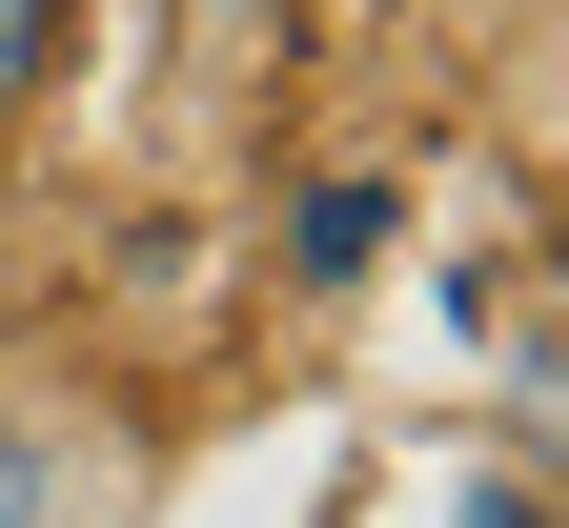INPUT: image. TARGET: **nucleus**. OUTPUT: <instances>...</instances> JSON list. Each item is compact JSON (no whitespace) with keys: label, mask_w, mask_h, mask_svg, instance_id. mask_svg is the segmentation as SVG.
I'll return each instance as SVG.
<instances>
[{"label":"nucleus","mask_w":569,"mask_h":528,"mask_svg":"<svg viewBox=\"0 0 569 528\" xmlns=\"http://www.w3.org/2000/svg\"><path fill=\"white\" fill-rule=\"evenodd\" d=\"M468 528H549V468H529V447H509V468L468 488Z\"/></svg>","instance_id":"5"},{"label":"nucleus","mask_w":569,"mask_h":528,"mask_svg":"<svg viewBox=\"0 0 569 528\" xmlns=\"http://www.w3.org/2000/svg\"><path fill=\"white\" fill-rule=\"evenodd\" d=\"M284 245H306V285H367V265H387V183H306Z\"/></svg>","instance_id":"2"},{"label":"nucleus","mask_w":569,"mask_h":528,"mask_svg":"<svg viewBox=\"0 0 569 528\" xmlns=\"http://www.w3.org/2000/svg\"><path fill=\"white\" fill-rule=\"evenodd\" d=\"M163 21H183V61H244V41L284 21V0H163Z\"/></svg>","instance_id":"4"},{"label":"nucleus","mask_w":569,"mask_h":528,"mask_svg":"<svg viewBox=\"0 0 569 528\" xmlns=\"http://www.w3.org/2000/svg\"><path fill=\"white\" fill-rule=\"evenodd\" d=\"M61 102V0H0V142Z\"/></svg>","instance_id":"3"},{"label":"nucleus","mask_w":569,"mask_h":528,"mask_svg":"<svg viewBox=\"0 0 569 528\" xmlns=\"http://www.w3.org/2000/svg\"><path fill=\"white\" fill-rule=\"evenodd\" d=\"M142 488H163V427L122 366L0 346V528H142Z\"/></svg>","instance_id":"1"}]
</instances>
